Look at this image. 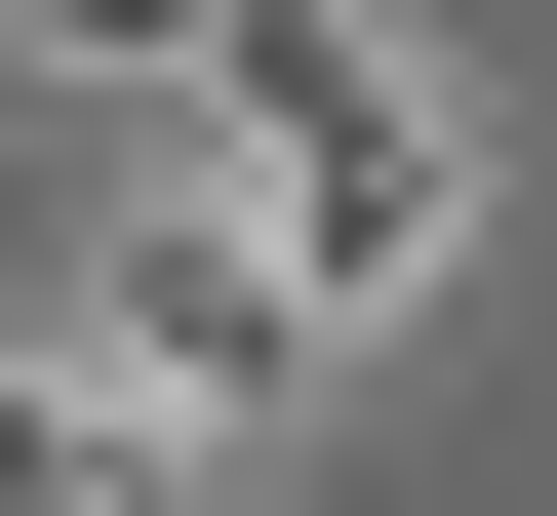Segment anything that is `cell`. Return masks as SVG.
I'll return each mask as SVG.
<instances>
[{
    "label": "cell",
    "instance_id": "cell-1",
    "mask_svg": "<svg viewBox=\"0 0 557 516\" xmlns=\"http://www.w3.org/2000/svg\"><path fill=\"white\" fill-rule=\"evenodd\" d=\"M40 40H81V80H199V119H239V160H278V318H319V357H359L398 318V278H438V119H398V40H359V0H40Z\"/></svg>",
    "mask_w": 557,
    "mask_h": 516
},
{
    "label": "cell",
    "instance_id": "cell-2",
    "mask_svg": "<svg viewBox=\"0 0 557 516\" xmlns=\"http://www.w3.org/2000/svg\"><path fill=\"white\" fill-rule=\"evenodd\" d=\"M199 477H239L199 398H120V357H0V516H199Z\"/></svg>",
    "mask_w": 557,
    "mask_h": 516
}]
</instances>
